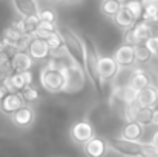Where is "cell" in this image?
Instances as JSON below:
<instances>
[{
    "mask_svg": "<svg viewBox=\"0 0 158 157\" xmlns=\"http://www.w3.org/2000/svg\"><path fill=\"white\" fill-rule=\"evenodd\" d=\"M39 82L40 86L51 93V94H57V93H63L64 89V74L61 71L60 66H43L39 76Z\"/></svg>",
    "mask_w": 158,
    "mask_h": 157,
    "instance_id": "1",
    "label": "cell"
},
{
    "mask_svg": "<svg viewBox=\"0 0 158 157\" xmlns=\"http://www.w3.org/2000/svg\"><path fill=\"white\" fill-rule=\"evenodd\" d=\"M58 31L61 33L63 36V40H64V48L68 54L75 59L78 63H81L85 66V60H86V42L78 37L72 29L69 28H58Z\"/></svg>",
    "mask_w": 158,
    "mask_h": 157,
    "instance_id": "2",
    "label": "cell"
},
{
    "mask_svg": "<svg viewBox=\"0 0 158 157\" xmlns=\"http://www.w3.org/2000/svg\"><path fill=\"white\" fill-rule=\"evenodd\" d=\"M2 40L5 42V45H6L9 50H14V51H28L29 43H31V40H32V36L23 34V33L17 31L15 28L8 26V28L3 31Z\"/></svg>",
    "mask_w": 158,
    "mask_h": 157,
    "instance_id": "3",
    "label": "cell"
},
{
    "mask_svg": "<svg viewBox=\"0 0 158 157\" xmlns=\"http://www.w3.org/2000/svg\"><path fill=\"white\" fill-rule=\"evenodd\" d=\"M109 150L120 157H141V142H131L120 137L110 139Z\"/></svg>",
    "mask_w": 158,
    "mask_h": 157,
    "instance_id": "4",
    "label": "cell"
},
{
    "mask_svg": "<svg viewBox=\"0 0 158 157\" xmlns=\"http://www.w3.org/2000/svg\"><path fill=\"white\" fill-rule=\"evenodd\" d=\"M69 137L75 145L83 146L86 142H89L92 137H95V129L89 120H78V122L72 123V126L69 128Z\"/></svg>",
    "mask_w": 158,
    "mask_h": 157,
    "instance_id": "5",
    "label": "cell"
},
{
    "mask_svg": "<svg viewBox=\"0 0 158 157\" xmlns=\"http://www.w3.org/2000/svg\"><path fill=\"white\" fill-rule=\"evenodd\" d=\"M152 36H154L152 25L148 23V22H144V20H138L137 25L131 31H126L124 33V43L140 45V43H144Z\"/></svg>",
    "mask_w": 158,
    "mask_h": 157,
    "instance_id": "6",
    "label": "cell"
},
{
    "mask_svg": "<svg viewBox=\"0 0 158 157\" xmlns=\"http://www.w3.org/2000/svg\"><path fill=\"white\" fill-rule=\"evenodd\" d=\"M118 71H120V65L117 63L114 55L112 57L110 55H100V59H98V79H100V83L115 79Z\"/></svg>",
    "mask_w": 158,
    "mask_h": 157,
    "instance_id": "7",
    "label": "cell"
},
{
    "mask_svg": "<svg viewBox=\"0 0 158 157\" xmlns=\"http://www.w3.org/2000/svg\"><path fill=\"white\" fill-rule=\"evenodd\" d=\"M98 59L100 55L97 54L95 48L92 46V43H86V60H85V71L88 74V77L91 79L92 83H100L98 79Z\"/></svg>",
    "mask_w": 158,
    "mask_h": 157,
    "instance_id": "8",
    "label": "cell"
},
{
    "mask_svg": "<svg viewBox=\"0 0 158 157\" xmlns=\"http://www.w3.org/2000/svg\"><path fill=\"white\" fill-rule=\"evenodd\" d=\"M109 151V142L98 136L92 137L83 145V153L86 157H106Z\"/></svg>",
    "mask_w": 158,
    "mask_h": 157,
    "instance_id": "9",
    "label": "cell"
},
{
    "mask_svg": "<svg viewBox=\"0 0 158 157\" xmlns=\"http://www.w3.org/2000/svg\"><path fill=\"white\" fill-rule=\"evenodd\" d=\"M114 59L117 60V63L120 65V68H129L132 66L137 59H135V45L131 43H121L115 52H114Z\"/></svg>",
    "mask_w": 158,
    "mask_h": 157,
    "instance_id": "10",
    "label": "cell"
},
{
    "mask_svg": "<svg viewBox=\"0 0 158 157\" xmlns=\"http://www.w3.org/2000/svg\"><path fill=\"white\" fill-rule=\"evenodd\" d=\"M35 60L28 51H15L11 57V68L14 72H25L31 71Z\"/></svg>",
    "mask_w": 158,
    "mask_h": 157,
    "instance_id": "11",
    "label": "cell"
},
{
    "mask_svg": "<svg viewBox=\"0 0 158 157\" xmlns=\"http://www.w3.org/2000/svg\"><path fill=\"white\" fill-rule=\"evenodd\" d=\"M11 120H12V123H14L17 128L26 129V128H29V126L34 123V120H35L34 109H32L29 105H25V106H22L19 111H15V112L11 116Z\"/></svg>",
    "mask_w": 158,
    "mask_h": 157,
    "instance_id": "12",
    "label": "cell"
},
{
    "mask_svg": "<svg viewBox=\"0 0 158 157\" xmlns=\"http://www.w3.org/2000/svg\"><path fill=\"white\" fill-rule=\"evenodd\" d=\"M22 106H25V99H23L22 93H8L6 97L0 102V111L12 116Z\"/></svg>",
    "mask_w": 158,
    "mask_h": 157,
    "instance_id": "13",
    "label": "cell"
},
{
    "mask_svg": "<svg viewBox=\"0 0 158 157\" xmlns=\"http://www.w3.org/2000/svg\"><path fill=\"white\" fill-rule=\"evenodd\" d=\"M144 128L146 126H143L138 122H129L121 128L118 137L124 139V140H131V142H141L143 134H144Z\"/></svg>",
    "mask_w": 158,
    "mask_h": 157,
    "instance_id": "14",
    "label": "cell"
},
{
    "mask_svg": "<svg viewBox=\"0 0 158 157\" xmlns=\"http://www.w3.org/2000/svg\"><path fill=\"white\" fill-rule=\"evenodd\" d=\"M28 52L32 55L34 60H46L51 55V48H49L48 40L32 37V40L29 43V48H28Z\"/></svg>",
    "mask_w": 158,
    "mask_h": 157,
    "instance_id": "15",
    "label": "cell"
},
{
    "mask_svg": "<svg viewBox=\"0 0 158 157\" xmlns=\"http://www.w3.org/2000/svg\"><path fill=\"white\" fill-rule=\"evenodd\" d=\"M137 19H135V15L126 8V5H123L121 8H120V11L117 12V15H115V19H114V23L121 29V31H131L135 25H137Z\"/></svg>",
    "mask_w": 158,
    "mask_h": 157,
    "instance_id": "16",
    "label": "cell"
},
{
    "mask_svg": "<svg viewBox=\"0 0 158 157\" xmlns=\"http://www.w3.org/2000/svg\"><path fill=\"white\" fill-rule=\"evenodd\" d=\"M137 103L140 105L141 108H152V109H155L158 105V88L151 85V86L141 89L140 94H138Z\"/></svg>",
    "mask_w": 158,
    "mask_h": 157,
    "instance_id": "17",
    "label": "cell"
},
{
    "mask_svg": "<svg viewBox=\"0 0 158 157\" xmlns=\"http://www.w3.org/2000/svg\"><path fill=\"white\" fill-rule=\"evenodd\" d=\"M9 93H22L26 88V82L22 72H12L2 82Z\"/></svg>",
    "mask_w": 158,
    "mask_h": 157,
    "instance_id": "18",
    "label": "cell"
},
{
    "mask_svg": "<svg viewBox=\"0 0 158 157\" xmlns=\"http://www.w3.org/2000/svg\"><path fill=\"white\" fill-rule=\"evenodd\" d=\"M12 5H14V9L17 11V14L20 17L37 14L40 11V8L35 3V0H12Z\"/></svg>",
    "mask_w": 158,
    "mask_h": 157,
    "instance_id": "19",
    "label": "cell"
},
{
    "mask_svg": "<svg viewBox=\"0 0 158 157\" xmlns=\"http://www.w3.org/2000/svg\"><path fill=\"white\" fill-rule=\"evenodd\" d=\"M129 83L141 91V89L151 86V77H149V74L144 69H135L132 77H131V80H129Z\"/></svg>",
    "mask_w": 158,
    "mask_h": 157,
    "instance_id": "20",
    "label": "cell"
},
{
    "mask_svg": "<svg viewBox=\"0 0 158 157\" xmlns=\"http://www.w3.org/2000/svg\"><path fill=\"white\" fill-rule=\"evenodd\" d=\"M121 6H123V5H121L120 2H117V0H103L100 9H102V12L105 14L106 17H109V19L114 20Z\"/></svg>",
    "mask_w": 158,
    "mask_h": 157,
    "instance_id": "21",
    "label": "cell"
},
{
    "mask_svg": "<svg viewBox=\"0 0 158 157\" xmlns=\"http://www.w3.org/2000/svg\"><path fill=\"white\" fill-rule=\"evenodd\" d=\"M138 94L140 89H137L134 85L127 83L126 86H123V105H134L138 100Z\"/></svg>",
    "mask_w": 158,
    "mask_h": 157,
    "instance_id": "22",
    "label": "cell"
},
{
    "mask_svg": "<svg viewBox=\"0 0 158 157\" xmlns=\"http://www.w3.org/2000/svg\"><path fill=\"white\" fill-rule=\"evenodd\" d=\"M152 116H154V109H152V108H141V106H140V109H138V112H137L135 122L141 123L143 126L152 125Z\"/></svg>",
    "mask_w": 158,
    "mask_h": 157,
    "instance_id": "23",
    "label": "cell"
},
{
    "mask_svg": "<svg viewBox=\"0 0 158 157\" xmlns=\"http://www.w3.org/2000/svg\"><path fill=\"white\" fill-rule=\"evenodd\" d=\"M124 5H126V8H127V9L135 15V19H137V20H141V19H143L144 6H143L141 0H129V2H126Z\"/></svg>",
    "mask_w": 158,
    "mask_h": 157,
    "instance_id": "24",
    "label": "cell"
},
{
    "mask_svg": "<svg viewBox=\"0 0 158 157\" xmlns=\"http://www.w3.org/2000/svg\"><path fill=\"white\" fill-rule=\"evenodd\" d=\"M48 43H49V48H51V54L61 50V48H64V40H63V36H61V33L58 29L52 33V36L48 39Z\"/></svg>",
    "mask_w": 158,
    "mask_h": 157,
    "instance_id": "25",
    "label": "cell"
},
{
    "mask_svg": "<svg viewBox=\"0 0 158 157\" xmlns=\"http://www.w3.org/2000/svg\"><path fill=\"white\" fill-rule=\"evenodd\" d=\"M148 23H158V5H149L144 6V12H143V19Z\"/></svg>",
    "mask_w": 158,
    "mask_h": 157,
    "instance_id": "26",
    "label": "cell"
},
{
    "mask_svg": "<svg viewBox=\"0 0 158 157\" xmlns=\"http://www.w3.org/2000/svg\"><path fill=\"white\" fill-rule=\"evenodd\" d=\"M25 19V25H26V33L29 36H32L37 29H39V25H40V17L37 14H31V15H26L23 17Z\"/></svg>",
    "mask_w": 158,
    "mask_h": 157,
    "instance_id": "27",
    "label": "cell"
},
{
    "mask_svg": "<svg viewBox=\"0 0 158 157\" xmlns=\"http://www.w3.org/2000/svg\"><path fill=\"white\" fill-rule=\"evenodd\" d=\"M151 57H152V52L146 48L144 43L135 45V59H137V62H140V63H146V62L151 60Z\"/></svg>",
    "mask_w": 158,
    "mask_h": 157,
    "instance_id": "28",
    "label": "cell"
},
{
    "mask_svg": "<svg viewBox=\"0 0 158 157\" xmlns=\"http://www.w3.org/2000/svg\"><path fill=\"white\" fill-rule=\"evenodd\" d=\"M22 96H23L25 102L32 103V102L39 100V89L34 88V86H26V88L22 91Z\"/></svg>",
    "mask_w": 158,
    "mask_h": 157,
    "instance_id": "29",
    "label": "cell"
},
{
    "mask_svg": "<svg viewBox=\"0 0 158 157\" xmlns=\"http://www.w3.org/2000/svg\"><path fill=\"white\" fill-rule=\"evenodd\" d=\"M158 154V148L149 140V142H141V157H154Z\"/></svg>",
    "mask_w": 158,
    "mask_h": 157,
    "instance_id": "30",
    "label": "cell"
},
{
    "mask_svg": "<svg viewBox=\"0 0 158 157\" xmlns=\"http://www.w3.org/2000/svg\"><path fill=\"white\" fill-rule=\"evenodd\" d=\"M37 15L40 17V20L57 23V14H55L54 9H40V11L37 12Z\"/></svg>",
    "mask_w": 158,
    "mask_h": 157,
    "instance_id": "31",
    "label": "cell"
},
{
    "mask_svg": "<svg viewBox=\"0 0 158 157\" xmlns=\"http://www.w3.org/2000/svg\"><path fill=\"white\" fill-rule=\"evenodd\" d=\"M144 45H146V48H148L149 51L152 52V55L157 57V54H158V36H152L151 39H148V40L144 42Z\"/></svg>",
    "mask_w": 158,
    "mask_h": 157,
    "instance_id": "32",
    "label": "cell"
},
{
    "mask_svg": "<svg viewBox=\"0 0 158 157\" xmlns=\"http://www.w3.org/2000/svg\"><path fill=\"white\" fill-rule=\"evenodd\" d=\"M11 26H12V28H15L17 31L23 33V34H28V33H26V25H25V19H23V17H20V19L14 20V22L11 23Z\"/></svg>",
    "mask_w": 158,
    "mask_h": 157,
    "instance_id": "33",
    "label": "cell"
},
{
    "mask_svg": "<svg viewBox=\"0 0 158 157\" xmlns=\"http://www.w3.org/2000/svg\"><path fill=\"white\" fill-rule=\"evenodd\" d=\"M23 77H25V82H26V86H32V82H34V74L32 71H25L22 72Z\"/></svg>",
    "mask_w": 158,
    "mask_h": 157,
    "instance_id": "34",
    "label": "cell"
},
{
    "mask_svg": "<svg viewBox=\"0 0 158 157\" xmlns=\"http://www.w3.org/2000/svg\"><path fill=\"white\" fill-rule=\"evenodd\" d=\"M8 93H9V91H8V89H6V86L2 83V85H0V102L6 97V94H8Z\"/></svg>",
    "mask_w": 158,
    "mask_h": 157,
    "instance_id": "35",
    "label": "cell"
},
{
    "mask_svg": "<svg viewBox=\"0 0 158 157\" xmlns=\"http://www.w3.org/2000/svg\"><path fill=\"white\" fill-rule=\"evenodd\" d=\"M152 125L158 128V108L154 109V116H152Z\"/></svg>",
    "mask_w": 158,
    "mask_h": 157,
    "instance_id": "36",
    "label": "cell"
},
{
    "mask_svg": "<svg viewBox=\"0 0 158 157\" xmlns=\"http://www.w3.org/2000/svg\"><path fill=\"white\" fill-rule=\"evenodd\" d=\"M151 142H152V143H154V145H155V146L158 148V129L155 131V133H154V134H152V139H151Z\"/></svg>",
    "mask_w": 158,
    "mask_h": 157,
    "instance_id": "37",
    "label": "cell"
},
{
    "mask_svg": "<svg viewBox=\"0 0 158 157\" xmlns=\"http://www.w3.org/2000/svg\"><path fill=\"white\" fill-rule=\"evenodd\" d=\"M143 6H149V5H158V0H141Z\"/></svg>",
    "mask_w": 158,
    "mask_h": 157,
    "instance_id": "38",
    "label": "cell"
},
{
    "mask_svg": "<svg viewBox=\"0 0 158 157\" xmlns=\"http://www.w3.org/2000/svg\"><path fill=\"white\" fill-rule=\"evenodd\" d=\"M117 2H120V3L123 5V3H126V2H129V0H117Z\"/></svg>",
    "mask_w": 158,
    "mask_h": 157,
    "instance_id": "39",
    "label": "cell"
},
{
    "mask_svg": "<svg viewBox=\"0 0 158 157\" xmlns=\"http://www.w3.org/2000/svg\"><path fill=\"white\" fill-rule=\"evenodd\" d=\"M49 2H60V0H49Z\"/></svg>",
    "mask_w": 158,
    "mask_h": 157,
    "instance_id": "40",
    "label": "cell"
},
{
    "mask_svg": "<svg viewBox=\"0 0 158 157\" xmlns=\"http://www.w3.org/2000/svg\"><path fill=\"white\" fill-rule=\"evenodd\" d=\"M68 2H77V0H68Z\"/></svg>",
    "mask_w": 158,
    "mask_h": 157,
    "instance_id": "41",
    "label": "cell"
},
{
    "mask_svg": "<svg viewBox=\"0 0 158 157\" xmlns=\"http://www.w3.org/2000/svg\"><path fill=\"white\" fill-rule=\"evenodd\" d=\"M154 157H158V154H157V156H154Z\"/></svg>",
    "mask_w": 158,
    "mask_h": 157,
    "instance_id": "42",
    "label": "cell"
},
{
    "mask_svg": "<svg viewBox=\"0 0 158 157\" xmlns=\"http://www.w3.org/2000/svg\"><path fill=\"white\" fill-rule=\"evenodd\" d=\"M157 57H158V54H157Z\"/></svg>",
    "mask_w": 158,
    "mask_h": 157,
    "instance_id": "43",
    "label": "cell"
}]
</instances>
